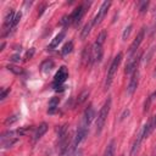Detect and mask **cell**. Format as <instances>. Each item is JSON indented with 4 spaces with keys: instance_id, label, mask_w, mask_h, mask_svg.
I'll use <instances>...</instances> for the list:
<instances>
[{
    "instance_id": "1",
    "label": "cell",
    "mask_w": 156,
    "mask_h": 156,
    "mask_svg": "<svg viewBox=\"0 0 156 156\" xmlns=\"http://www.w3.org/2000/svg\"><path fill=\"white\" fill-rule=\"evenodd\" d=\"M110 108H111V98H107V100L105 101V104L102 105L101 110L99 111V115L96 117V134H100L104 126H105V122H106V118L108 116V112H110Z\"/></svg>"
},
{
    "instance_id": "2",
    "label": "cell",
    "mask_w": 156,
    "mask_h": 156,
    "mask_svg": "<svg viewBox=\"0 0 156 156\" xmlns=\"http://www.w3.org/2000/svg\"><path fill=\"white\" fill-rule=\"evenodd\" d=\"M121 60H122V52H118L115 58L112 60L111 65H110V68H108V72H107V77H106V82H105V89H108L112 84V80H113V77L116 74V71L121 63Z\"/></svg>"
},
{
    "instance_id": "3",
    "label": "cell",
    "mask_w": 156,
    "mask_h": 156,
    "mask_svg": "<svg viewBox=\"0 0 156 156\" xmlns=\"http://www.w3.org/2000/svg\"><path fill=\"white\" fill-rule=\"evenodd\" d=\"M101 57H102V45H99L98 43H94L90 48V63L100 62Z\"/></svg>"
},
{
    "instance_id": "4",
    "label": "cell",
    "mask_w": 156,
    "mask_h": 156,
    "mask_svg": "<svg viewBox=\"0 0 156 156\" xmlns=\"http://www.w3.org/2000/svg\"><path fill=\"white\" fill-rule=\"evenodd\" d=\"M140 57H141V54L139 52L138 55H132L130 58H128L127 63H126V68H124V72L127 74L129 73H133L134 71H136V67H138V63L140 61Z\"/></svg>"
},
{
    "instance_id": "5",
    "label": "cell",
    "mask_w": 156,
    "mask_h": 156,
    "mask_svg": "<svg viewBox=\"0 0 156 156\" xmlns=\"http://www.w3.org/2000/svg\"><path fill=\"white\" fill-rule=\"evenodd\" d=\"M84 13H85V5H79L69 15V22L71 23H74V24H78L80 22V20L83 18Z\"/></svg>"
},
{
    "instance_id": "6",
    "label": "cell",
    "mask_w": 156,
    "mask_h": 156,
    "mask_svg": "<svg viewBox=\"0 0 156 156\" xmlns=\"http://www.w3.org/2000/svg\"><path fill=\"white\" fill-rule=\"evenodd\" d=\"M110 5H111L110 1H104V2H102V5L100 6V10L98 11V13H96V16H95V18L93 20V24H94V26L99 24V23L104 20V17H105L106 13H107V10H108Z\"/></svg>"
},
{
    "instance_id": "7",
    "label": "cell",
    "mask_w": 156,
    "mask_h": 156,
    "mask_svg": "<svg viewBox=\"0 0 156 156\" xmlns=\"http://www.w3.org/2000/svg\"><path fill=\"white\" fill-rule=\"evenodd\" d=\"M67 77H68V72H67V68L65 67V66H62V67H60L58 68V71L56 72V74H55V79H54V85L55 87H58V85H61L66 79H67Z\"/></svg>"
},
{
    "instance_id": "8",
    "label": "cell",
    "mask_w": 156,
    "mask_h": 156,
    "mask_svg": "<svg viewBox=\"0 0 156 156\" xmlns=\"http://www.w3.org/2000/svg\"><path fill=\"white\" fill-rule=\"evenodd\" d=\"M138 84H139V71H134L132 77H130V80H129V84H128V88H127V93L129 95H133L134 91L136 90L138 88Z\"/></svg>"
},
{
    "instance_id": "9",
    "label": "cell",
    "mask_w": 156,
    "mask_h": 156,
    "mask_svg": "<svg viewBox=\"0 0 156 156\" xmlns=\"http://www.w3.org/2000/svg\"><path fill=\"white\" fill-rule=\"evenodd\" d=\"M144 34H145V28H141V29L139 30V33L136 34L135 39L133 40V43L130 44V46H129V52H130L132 55L138 50L139 45L141 44V41H143V39H144Z\"/></svg>"
},
{
    "instance_id": "10",
    "label": "cell",
    "mask_w": 156,
    "mask_h": 156,
    "mask_svg": "<svg viewBox=\"0 0 156 156\" xmlns=\"http://www.w3.org/2000/svg\"><path fill=\"white\" fill-rule=\"evenodd\" d=\"M156 128V113L149 119V122L143 127V136H144V139L145 138H147L152 132H154V129Z\"/></svg>"
},
{
    "instance_id": "11",
    "label": "cell",
    "mask_w": 156,
    "mask_h": 156,
    "mask_svg": "<svg viewBox=\"0 0 156 156\" xmlns=\"http://www.w3.org/2000/svg\"><path fill=\"white\" fill-rule=\"evenodd\" d=\"M87 127H88V126H85L84 123H82V124L78 127L77 133H76L74 139H73V145H74V146H77V145L84 139V136L87 135Z\"/></svg>"
},
{
    "instance_id": "12",
    "label": "cell",
    "mask_w": 156,
    "mask_h": 156,
    "mask_svg": "<svg viewBox=\"0 0 156 156\" xmlns=\"http://www.w3.org/2000/svg\"><path fill=\"white\" fill-rule=\"evenodd\" d=\"M143 139H144V136H143V128H141V129L138 132L136 138H135V140H134V144H133V146H132L130 156H135V155L138 154V151H139V149H140V145H141Z\"/></svg>"
},
{
    "instance_id": "13",
    "label": "cell",
    "mask_w": 156,
    "mask_h": 156,
    "mask_svg": "<svg viewBox=\"0 0 156 156\" xmlns=\"http://www.w3.org/2000/svg\"><path fill=\"white\" fill-rule=\"evenodd\" d=\"M94 117H95V111H94L93 106L90 105V106H88V107L85 108V111H84V115H83V122H82V123H84L85 126H89V123L93 121Z\"/></svg>"
},
{
    "instance_id": "14",
    "label": "cell",
    "mask_w": 156,
    "mask_h": 156,
    "mask_svg": "<svg viewBox=\"0 0 156 156\" xmlns=\"http://www.w3.org/2000/svg\"><path fill=\"white\" fill-rule=\"evenodd\" d=\"M13 20H15V11L12 9H10V11L7 12V15L5 16V20H4V30L11 29Z\"/></svg>"
},
{
    "instance_id": "15",
    "label": "cell",
    "mask_w": 156,
    "mask_h": 156,
    "mask_svg": "<svg viewBox=\"0 0 156 156\" xmlns=\"http://www.w3.org/2000/svg\"><path fill=\"white\" fill-rule=\"evenodd\" d=\"M46 130H48V124L46 123H41L38 128H37V130H35V134H34V140H38V139H40L45 133H46Z\"/></svg>"
},
{
    "instance_id": "16",
    "label": "cell",
    "mask_w": 156,
    "mask_h": 156,
    "mask_svg": "<svg viewBox=\"0 0 156 156\" xmlns=\"http://www.w3.org/2000/svg\"><path fill=\"white\" fill-rule=\"evenodd\" d=\"M65 38V32H61V33H58L54 39H52V41L50 43V45H49V48L50 49H54V48H56L61 41H62V39Z\"/></svg>"
},
{
    "instance_id": "17",
    "label": "cell",
    "mask_w": 156,
    "mask_h": 156,
    "mask_svg": "<svg viewBox=\"0 0 156 156\" xmlns=\"http://www.w3.org/2000/svg\"><path fill=\"white\" fill-rule=\"evenodd\" d=\"M58 101H60V99L56 98V96H54V98L50 99V101H49V108H48V112L49 113H54L56 111V107L58 105Z\"/></svg>"
},
{
    "instance_id": "18",
    "label": "cell",
    "mask_w": 156,
    "mask_h": 156,
    "mask_svg": "<svg viewBox=\"0 0 156 156\" xmlns=\"http://www.w3.org/2000/svg\"><path fill=\"white\" fill-rule=\"evenodd\" d=\"M113 155H115V140H111L105 149L104 156H113Z\"/></svg>"
},
{
    "instance_id": "19",
    "label": "cell",
    "mask_w": 156,
    "mask_h": 156,
    "mask_svg": "<svg viewBox=\"0 0 156 156\" xmlns=\"http://www.w3.org/2000/svg\"><path fill=\"white\" fill-rule=\"evenodd\" d=\"M93 26H94V24H93V21L88 22V23L84 26V28L82 29V34H80V38H82V39H85V38L88 37V34L90 33V29H91Z\"/></svg>"
},
{
    "instance_id": "20",
    "label": "cell",
    "mask_w": 156,
    "mask_h": 156,
    "mask_svg": "<svg viewBox=\"0 0 156 156\" xmlns=\"http://www.w3.org/2000/svg\"><path fill=\"white\" fill-rule=\"evenodd\" d=\"M54 67V61L52 60H46L41 63V71L43 72H49Z\"/></svg>"
},
{
    "instance_id": "21",
    "label": "cell",
    "mask_w": 156,
    "mask_h": 156,
    "mask_svg": "<svg viewBox=\"0 0 156 156\" xmlns=\"http://www.w3.org/2000/svg\"><path fill=\"white\" fill-rule=\"evenodd\" d=\"M89 96V91L88 90H84V91H82L80 94H79V96H78V99H77V101H76V105H80V104H83L85 100H87V98Z\"/></svg>"
},
{
    "instance_id": "22",
    "label": "cell",
    "mask_w": 156,
    "mask_h": 156,
    "mask_svg": "<svg viewBox=\"0 0 156 156\" xmlns=\"http://www.w3.org/2000/svg\"><path fill=\"white\" fill-rule=\"evenodd\" d=\"M72 49H73V43H72V41H68V43H66V44L63 45V48H62V50H61V54L65 56V55L69 54V52L72 51Z\"/></svg>"
},
{
    "instance_id": "23",
    "label": "cell",
    "mask_w": 156,
    "mask_h": 156,
    "mask_svg": "<svg viewBox=\"0 0 156 156\" xmlns=\"http://www.w3.org/2000/svg\"><path fill=\"white\" fill-rule=\"evenodd\" d=\"M106 37H107L106 32H105V30H101V32H100V34L98 35V38H96V40H95V43H98L99 45H104V43H105V40H106Z\"/></svg>"
},
{
    "instance_id": "24",
    "label": "cell",
    "mask_w": 156,
    "mask_h": 156,
    "mask_svg": "<svg viewBox=\"0 0 156 156\" xmlns=\"http://www.w3.org/2000/svg\"><path fill=\"white\" fill-rule=\"evenodd\" d=\"M6 68H7L9 71H11L12 73H15V74H22V72H23L22 68L18 67V66H16V65H7Z\"/></svg>"
},
{
    "instance_id": "25",
    "label": "cell",
    "mask_w": 156,
    "mask_h": 156,
    "mask_svg": "<svg viewBox=\"0 0 156 156\" xmlns=\"http://www.w3.org/2000/svg\"><path fill=\"white\" fill-rule=\"evenodd\" d=\"M147 6H149V1H140V2L138 4L139 13H145L146 10H147Z\"/></svg>"
},
{
    "instance_id": "26",
    "label": "cell",
    "mask_w": 156,
    "mask_h": 156,
    "mask_svg": "<svg viewBox=\"0 0 156 156\" xmlns=\"http://www.w3.org/2000/svg\"><path fill=\"white\" fill-rule=\"evenodd\" d=\"M18 118H20V115H18V113H15V115H12L11 117H9V118L5 121V124H6V126L12 124V123H15L16 121H18Z\"/></svg>"
},
{
    "instance_id": "27",
    "label": "cell",
    "mask_w": 156,
    "mask_h": 156,
    "mask_svg": "<svg viewBox=\"0 0 156 156\" xmlns=\"http://www.w3.org/2000/svg\"><path fill=\"white\" fill-rule=\"evenodd\" d=\"M132 28H133V26H132V24H129L128 27H126V28H124V32H123V34H122V38H123V40H126V39L129 37Z\"/></svg>"
},
{
    "instance_id": "28",
    "label": "cell",
    "mask_w": 156,
    "mask_h": 156,
    "mask_svg": "<svg viewBox=\"0 0 156 156\" xmlns=\"http://www.w3.org/2000/svg\"><path fill=\"white\" fill-rule=\"evenodd\" d=\"M21 12H18V13H16V16H15V20H13V22H12V26H11V29L12 28H15L16 26H17V23L20 22V20H21Z\"/></svg>"
},
{
    "instance_id": "29",
    "label": "cell",
    "mask_w": 156,
    "mask_h": 156,
    "mask_svg": "<svg viewBox=\"0 0 156 156\" xmlns=\"http://www.w3.org/2000/svg\"><path fill=\"white\" fill-rule=\"evenodd\" d=\"M9 93H10V88H5V89H2V90H1V94H0V99L4 100V99L7 96Z\"/></svg>"
},
{
    "instance_id": "30",
    "label": "cell",
    "mask_w": 156,
    "mask_h": 156,
    "mask_svg": "<svg viewBox=\"0 0 156 156\" xmlns=\"http://www.w3.org/2000/svg\"><path fill=\"white\" fill-rule=\"evenodd\" d=\"M33 55H34V49L32 48L29 51H27V54H26V58H27V60H29V58H32V56H33Z\"/></svg>"
},
{
    "instance_id": "31",
    "label": "cell",
    "mask_w": 156,
    "mask_h": 156,
    "mask_svg": "<svg viewBox=\"0 0 156 156\" xmlns=\"http://www.w3.org/2000/svg\"><path fill=\"white\" fill-rule=\"evenodd\" d=\"M147 98H149V99H150V101H151V102H152V101H154V100H155V99H156V90H155V91H154V93H152V94H151V95H149V96H147Z\"/></svg>"
},
{
    "instance_id": "32",
    "label": "cell",
    "mask_w": 156,
    "mask_h": 156,
    "mask_svg": "<svg viewBox=\"0 0 156 156\" xmlns=\"http://www.w3.org/2000/svg\"><path fill=\"white\" fill-rule=\"evenodd\" d=\"M11 60H12L13 62L20 61V55H13V56H11Z\"/></svg>"
},
{
    "instance_id": "33",
    "label": "cell",
    "mask_w": 156,
    "mask_h": 156,
    "mask_svg": "<svg viewBox=\"0 0 156 156\" xmlns=\"http://www.w3.org/2000/svg\"><path fill=\"white\" fill-rule=\"evenodd\" d=\"M4 46H5V43H2V44H1V46H0V50H2V49H4Z\"/></svg>"
},
{
    "instance_id": "34",
    "label": "cell",
    "mask_w": 156,
    "mask_h": 156,
    "mask_svg": "<svg viewBox=\"0 0 156 156\" xmlns=\"http://www.w3.org/2000/svg\"><path fill=\"white\" fill-rule=\"evenodd\" d=\"M154 77L156 78V68H155V71H154Z\"/></svg>"
},
{
    "instance_id": "35",
    "label": "cell",
    "mask_w": 156,
    "mask_h": 156,
    "mask_svg": "<svg viewBox=\"0 0 156 156\" xmlns=\"http://www.w3.org/2000/svg\"><path fill=\"white\" fill-rule=\"evenodd\" d=\"M152 156H156V149H155V152H154V155Z\"/></svg>"
},
{
    "instance_id": "36",
    "label": "cell",
    "mask_w": 156,
    "mask_h": 156,
    "mask_svg": "<svg viewBox=\"0 0 156 156\" xmlns=\"http://www.w3.org/2000/svg\"><path fill=\"white\" fill-rule=\"evenodd\" d=\"M155 23H156V15H155Z\"/></svg>"
}]
</instances>
